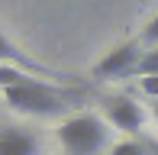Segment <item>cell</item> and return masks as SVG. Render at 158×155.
I'll use <instances>...</instances> for the list:
<instances>
[{"instance_id":"obj_1","label":"cell","mask_w":158,"mask_h":155,"mask_svg":"<svg viewBox=\"0 0 158 155\" xmlns=\"http://www.w3.org/2000/svg\"><path fill=\"white\" fill-rule=\"evenodd\" d=\"M0 94L10 103V110L26 116H58L77 100V90H64L58 84L39 81L35 74L3 65H0Z\"/></svg>"},{"instance_id":"obj_2","label":"cell","mask_w":158,"mask_h":155,"mask_svg":"<svg viewBox=\"0 0 158 155\" xmlns=\"http://www.w3.org/2000/svg\"><path fill=\"white\" fill-rule=\"evenodd\" d=\"M58 142L68 155H100L110 142V123L97 113H74L58 126Z\"/></svg>"},{"instance_id":"obj_3","label":"cell","mask_w":158,"mask_h":155,"mask_svg":"<svg viewBox=\"0 0 158 155\" xmlns=\"http://www.w3.org/2000/svg\"><path fill=\"white\" fill-rule=\"evenodd\" d=\"M142 42L139 39H129L123 45H116L113 52H106L103 58L94 65V78H106V81H116V78H126V74H135L142 61Z\"/></svg>"},{"instance_id":"obj_4","label":"cell","mask_w":158,"mask_h":155,"mask_svg":"<svg viewBox=\"0 0 158 155\" xmlns=\"http://www.w3.org/2000/svg\"><path fill=\"white\" fill-rule=\"evenodd\" d=\"M103 119L113 126V129H123V132H129V136H139L142 126H145L142 107L132 100V97H126V94L106 97L103 100Z\"/></svg>"},{"instance_id":"obj_5","label":"cell","mask_w":158,"mask_h":155,"mask_svg":"<svg viewBox=\"0 0 158 155\" xmlns=\"http://www.w3.org/2000/svg\"><path fill=\"white\" fill-rule=\"evenodd\" d=\"M0 65L3 68H16V71H26V74H48V78H64L61 71H55V68L42 65V61H35L32 55L19 52L16 45H13L10 39H6V32L0 29Z\"/></svg>"},{"instance_id":"obj_6","label":"cell","mask_w":158,"mask_h":155,"mask_svg":"<svg viewBox=\"0 0 158 155\" xmlns=\"http://www.w3.org/2000/svg\"><path fill=\"white\" fill-rule=\"evenodd\" d=\"M0 155H39V136L23 126L0 129Z\"/></svg>"},{"instance_id":"obj_7","label":"cell","mask_w":158,"mask_h":155,"mask_svg":"<svg viewBox=\"0 0 158 155\" xmlns=\"http://www.w3.org/2000/svg\"><path fill=\"white\" fill-rule=\"evenodd\" d=\"M135 74H139V81H142V78H158V48H148V52L142 55Z\"/></svg>"},{"instance_id":"obj_8","label":"cell","mask_w":158,"mask_h":155,"mask_svg":"<svg viewBox=\"0 0 158 155\" xmlns=\"http://www.w3.org/2000/svg\"><path fill=\"white\" fill-rule=\"evenodd\" d=\"M110 155H148V145L145 142H135V139H123L110 149Z\"/></svg>"},{"instance_id":"obj_9","label":"cell","mask_w":158,"mask_h":155,"mask_svg":"<svg viewBox=\"0 0 158 155\" xmlns=\"http://www.w3.org/2000/svg\"><path fill=\"white\" fill-rule=\"evenodd\" d=\"M139 42H142V45H148V48H158V13L145 23V29H142Z\"/></svg>"},{"instance_id":"obj_10","label":"cell","mask_w":158,"mask_h":155,"mask_svg":"<svg viewBox=\"0 0 158 155\" xmlns=\"http://www.w3.org/2000/svg\"><path fill=\"white\" fill-rule=\"evenodd\" d=\"M139 87L145 90L148 97H155V100H158V78H142V81H139Z\"/></svg>"},{"instance_id":"obj_11","label":"cell","mask_w":158,"mask_h":155,"mask_svg":"<svg viewBox=\"0 0 158 155\" xmlns=\"http://www.w3.org/2000/svg\"><path fill=\"white\" fill-rule=\"evenodd\" d=\"M148 145V155H158V142H145Z\"/></svg>"},{"instance_id":"obj_12","label":"cell","mask_w":158,"mask_h":155,"mask_svg":"<svg viewBox=\"0 0 158 155\" xmlns=\"http://www.w3.org/2000/svg\"><path fill=\"white\" fill-rule=\"evenodd\" d=\"M152 113H155V119H158V100H155V103H152Z\"/></svg>"}]
</instances>
